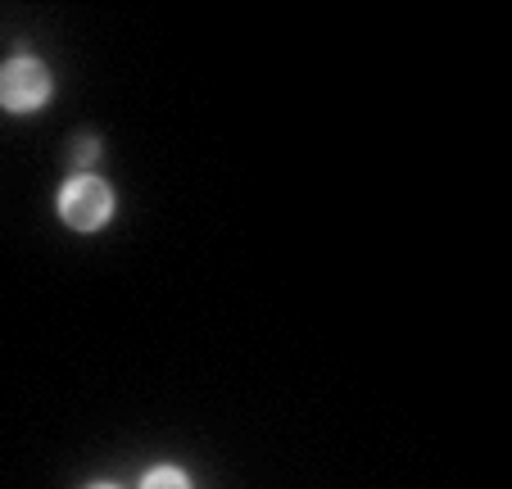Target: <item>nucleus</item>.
I'll use <instances>...</instances> for the list:
<instances>
[{
    "label": "nucleus",
    "mask_w": 512,
    "mask_h": 489,
    "mask_svg": "<svg viewBox=\"0 0 512 489\" xmlns=\"http://www.w3.org/2000/svg\"><path fill=\"white\" fill-rule=\"evenodd\" d=\"M55 213H59V222H64L68 231H78V236H96V231H105L109 222H114L118 195L100 173H73V177H64V186H59Z\"/></svg>",
    "instance_id": "1"
},
{
    "label": "nucleus",
    "mask_w": 512,
    "mask_h": 489,
    "mask_svg": "<svg viewBox=\"0 0 512 489\" xmlns=\"http://www.w3.org/2000/svg\"><path fill=\"white\" fill-rule=\"evenodd\" d=\"M55 96V73L37 55H14L0 64V109L14 118H28L50 105Z\"/></svg>",
    "instance_id": "2"
},
{
    "label": "nucleus",
    "mask_w": 512,
    "mask_h": 489,
    "mask_svg": "<svg viewBox=\"0 0 512 489\" xmlns=\"http://www.w3.org/2000/svg\"><path fill=\"white\" fill-rule=\"evenodd\" d=\"M136 489H195L191 471L177 467V462H155V467H145Z\"/></svg>",
    "instance_id": "3"
},
{
    "label": "nucleus",
    "mask_w": 512,
    "mask_h": 489,
    "mask_svg": "<svg viewBox=\"0 0 512 489\" xmlns=\"http://www.w3.org/2000/svg\"><path fill=\"white\" fill-rule=\"evenodd\" d=\"M100 150H105V145H100V136H96V132H82L78 141L68 145L73 163H78V173H87V163H96V159H100Z\"/></svg>",
    "instance_id": "4"
},
{
    "label": "nucleus",
    "mask_w": 512,
    "mask_h": 489,
    "mask_svg": "<svg viewBox=\"0 0 512 489\" xmlns=\"http://www.w3.org/2000/svg\"><path fill=\"white\" fill-rule=\"evenodd\" d=\"M87 489H123V485H114V480H91Z\"/></svg>",
    "instance_id": "5"
}]
</instances>
